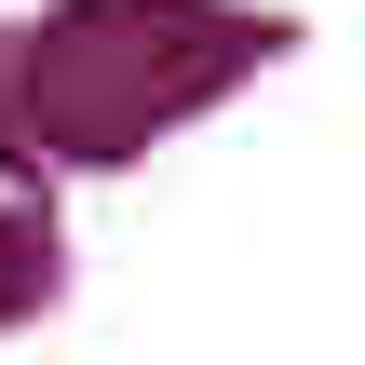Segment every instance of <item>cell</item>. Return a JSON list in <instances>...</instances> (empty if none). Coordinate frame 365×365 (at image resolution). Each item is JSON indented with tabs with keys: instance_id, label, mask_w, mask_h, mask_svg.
I'll return each instance as SVG.
<instances>
[{
	"instance_id": "obj_1",
	"label": "cell",
	"mask_w": 365,
	"mask_h": 365,
	"mask_svg": "<svg viewBox=\"0 0 365 365\" xmlns=\"http://www.w3.org/2000/svg\"><path fill=\"white\" fill-rule=\"evenodd\" d=\"M244 54V27L190 14V0H68L41 41H14V108L41 163H122L149 122H176L190 95H217V68Z\"/></svg>"
},
{
	"instance_id": "obj_2",
	"label": "cell",
	"mask_w": 365,
	"mask_h": 365,
	"mask_svg": "<svg viewBox=\"0 0 365 365\" xmlns=\"http://www.w3.org/2000/svg\"><path fill=\"white\" fill-rule=\"evenodd\" d=\"M41 284H54V244L41 230H0V312H27Z\"/></svg>"
},
{
	"instance_id": "obj_3",
	"label": "cell",
	"mask_w": 365,
	"mask_h": 365,
	"mask_svg": "<svg viewBox=\"0 0 365 365\" xmlns=\"http://www.w3.org/2000/svg\"><path fill=\"white\" fill-rule=\"evenodd\" d=\"M0 163H14V176H41V149H27V108H14V41H0Z\"/></svg>"
}]
</instances>
